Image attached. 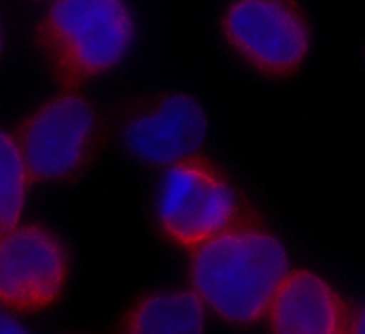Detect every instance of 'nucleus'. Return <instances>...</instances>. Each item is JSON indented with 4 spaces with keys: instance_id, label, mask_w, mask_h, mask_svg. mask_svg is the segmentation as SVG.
Masks as SVG:
<instances>
[{
    "instance_id": "f257e3e1",
    "label": "nucleus",
    "mask_w": 365,
    "mask_h": 334,
    "mask_svg": "<svg viewBox=\"0 0 365 334\" xmlns=\"http://www.w3.org/2000/svg\"><path fill=\"white\" fill-rule=\"evenodd\" d=\"M289 273L282 241L247 218L192 250L191 290L205 308L232 325H250L267 310Z\"/></svg>"
},
{
    "instance_id": "f03ea898",
    "label": "nucleus",
    "mask_w": 365,
    "mask_h": 334,
    "mask_svg": "<svg viewBox=\"0 0 365 334\" xmlns=\"http://www.w3.org/2000/svg\"><path fill=\"white\" fill-rule=\"evenodd\" d=\"M137 33L127 0H48L33 41L60 88L80 90L120 67Z\"/></svg>"
},
{
    "instance_id": "7ed1b4c3",
    "label": "nucleus",
    "mask_w": 365,
    "mask_h": 334,
    "mask_svg": "<svg viewBox=\"0 0 365 334\" xmlns=\"http://www.w3.org/2000/svg\"><path fill=\"white\" fill-rule=\"evenodd\" d=\"M101 128V114L86 94L60 88L33 107L13 134L33 184H57L86 168Z\"/></svg>"
},
{
    "instance_id": "20e7f679",
    "label": "nucleus",
    "mask_w": 365,
    "mask_h": 334,
    "mask_svg": "<svg viewBox=\"0 0 365 334\" xmlns=\"http://www.w3.org/2000/svg\"><path fill=\"white\" fill-rule=\"evenodd\" d=\"M218 30L231 54L269 81L295 77L309 57L314 37L299 0H230Z\"/></svg>"
},
{
    "instance_id": "39448f33",
    "label": "nucleus",
    "mask_w": 365,
    "mask_h": 334,
    "mask_svg": "<svg viewBox=\"0 0 365 334\" xmlns=\"http://www.w3.org/2000/svg\"><path fill=\"white\" fill-rule=\"evenodd\" d=\"M154 214L163 234L190 250L245 218L237 187L201 153L164 168Z\"/></svg>"
},
{
    "instance_id": "423d86ee",
    "label": "nucleus",
    "mask_w": 365,
    "mask_h": 334,
    "mask_svg": "<svg viewBox=\"0 0 365 334\" xmlns=\"http://www.w3.org/2000/svg\"><path fill=\"white\" fill-rule=\"evenodd\" d=\"M70 274L64 241L48 227L20 221L0 233V308L37 314L63 295Z\"/></svg>"
},
{
    "instance_id": "0eeeda50",
    "label": "nucleus",
    "mask_w": 365,
    "mask_h": 334,
    "mask_svg": "<svg viewBox=\"0 0 365 334\" xmlns=\"http://www.w3.org/2000/svg\"><path fill=\"white\" fill-rule=\"evenodd\" d=\"M118 133L133 158L165 168L201 151L208 117L195 96L167 90L133 103L120 120Z\"/></svg>"
},
{
    "instance_id": "6e6552de",
    "label": "nucleus",
    "mask_w": 365,
    "mask_h": 334,
    "mask_svg": "<svg viewBox=\"0 0 365 334\" xmlns=\"http://www.w3.org/2000/svg\"><path fill=\"white\" fill-rule=\"evenodd\" d=\"M265 317L271 334H349L354 320L336 288L307 268L289 270Z\"/></svg>"
},
{
    "instance_id": "1a4fd4ad",
    "label": "nucleus",
    "mask_w": 365,
    "mask_h": 334,
    "mask_svg": "<svg viewBox=\"0 0 365 334\" xmlns=\"http://www.w3.org/2000/svg\"><path fill=\"white\" fill-rule=\"evenodd\" d=\"M205 310L192 290H154L130 307L121 334H204Z\"/></svg>"
},
{
    "instance_id": "9d476101",
    "label": "nucleus",
    "mask_w": 365,
    "mask_h": 334,
    "mask_svg": "<svg viewBox=\"0 0 365 334\" xmlns=\"http://www.w3.org/2000/svg\"><path fill=\"white\" fill-rule=\"evenodd\" d=\"M31 184L13 131L0 126V233L23 220Z\"/></svg>"
},
{
    "instance_id": "9b49d317",
    "label": "nucleus",
    "mask_w": 365,
    "mask_h": 334,
    "mask_svg": "<svg viewBox=\"0 0 365 334\" xmlns=\"http://www.w3.org/2000/svg\"><path fill=\"white\" fill-rule=\"evenodd\" d=\"M0 334H33V333L19 318V315L0 308Z\"/></svg>"
},
{
    "instance_id": "f8f14e48",
    "label": "nucleus",
    "mask_w": 365,
    "mask_h": 334,
    "mask_svg": "<svg viewBox=\"0 0 365 334\" xmlns=\"http://www.w3.org/2000/svg\"><path fill=\"white\" fill-rule=\"evenodd\" d=\"M4 49H6V34H4V27L3 23L0 20V59L4 54Z\"/></svg>"
},
{
    "instance_id": "ddd939ff",
    "label": "nucleus",
    "mask_w": 365,
    "mask_h": 334,
    "mask_svg": "<svg viewBox=\"0 0 365 334\" xmlns=\"http://www.w3.org/2000/svg\"><path fill=\"white\" fill-rule=\"evenodd\" d=\"M41 1H46V3H47V1H48V0H41Z\"/></svg>"
}]
</instances>
